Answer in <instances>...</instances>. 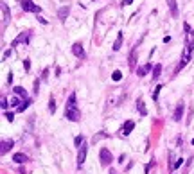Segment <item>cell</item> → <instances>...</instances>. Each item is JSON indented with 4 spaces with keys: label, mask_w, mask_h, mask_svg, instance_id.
<instances>
[{
    "label": "cell",
    "mask_w": 194,
    "mask_h": 174,
    "mask_svg": "<svg viewBox=\"0 0 194 174\" xmlns=\"http://www.w3.org/2000/svg\"><path fill=\"white\" fill-rule=\"evenodd\" d=\"M65 117H67L69 120H72V122H79L81 120V111L76 106V93H70V97H69V102H67V106H65Z\"/></svg>",
    "instance_id": "obj_1"
},
{
    "label": "cell",
    "mask_w": 194,
    "mask_h": 174,
    "mask_svg": "<svg viewBox=\"0 0 194 174\" xmlns=\"http://www.w3.org/2000/svg\"><path fill=\"white\" fill-rule=\"evenodd\" d=\"M20 4H22V9H24L25 13H40L41 7L36 6L32 0H20Z\"/></svg>",
    "instance_id": "obj_2"
},
{
    "label": "cell",
    "mask_w": 194,
    "mask_h": 174,
    "mask_svg": "<svg viewBox=\"0 0 194 174\" xmlns=\"http://www.w3.org/2000/svg\"><path fill=\"white\" fill-rule=\"evenodd\" d=\"M99 158H101V163H102L104 167H108V165L112 163V160H113V156H112V153H110V149H106V147H102V149H101Z\"/></svg>",
    "instance_id": "obj_3"
},
{
    "label": "cell",
    "mask_w": 194,
    "mask_h": 174,
    "mask_svg": "<svg viewBox=\"0 0 194 174\" xmlns=\"http://www.w3.org/2000/svg\"><path fill=\"white\" fill-rule=\"evenodd\" d=\"M86 151H88V145L83 144V145L79 147V153H77V167H79V169H81V165H83L84 160H86Z\"/></svg>",
    "instance_id": "obj_4"
},
{
    "label": "cell",
    "mask_w": 194,
    "mask_h": 174,
    "mask_svg": "<svg viewBox=\"0 0 194 174\" xmlns=\"http://www.w3.org/2000/svg\"><path fill=\"white\" fill-rule=\"evenodd\" d=\"M72 52H74V56H76V58H79V59H84V58H86V54H84V49H83V45H81L79 41L72 45Z\"/></svg>",
    "instance_id": "obj_5"
},
{
    "label": "cell",
    "mask_w": 194,
    "mask_h": 174,
    "mask_svg": "<svg viewBox=\"0 0 194 174\" xmlns=\"http://www.w3.org/2000/svg\"><path fill=\"white\" fill-rule=\"evenodd\" d=\"M183 110H185V104H183V101H182V102H178V106H176L175 115H172V120H175V122H180L182 117H183Z\"/></svg>",
    "instance_id": "obj_6"
},
{
    "label": "cell",
    "mask_w": 194,
    "mask_h": 174,
    "mask_svg": "<svg viewBox=\"0 0 194 174\" xmlns=\"http://www.w3.org/2000/svg\"><path fill=\"white\" fill-rule=\"evenodd\" d=\"M133 127H135V122H133V120H128V122L120 127V135H122V137H128L129 133L133 131Z\"/></svg>",
    "instance_id": "obj_7"
},
{
    "label": "cell",
    "mask_w": 194,
    "mask_h": 174,
    "mask_svg": "<svg viewBox=\"0 0 194 174\" xmlns=\"http://www.w3.org/2000/svg\"><path fill=\"white\" fill-rule=\"evenodd\" d=\"M167 4H169V9H171V14L172 16H178V6H176V0H167Z\"/></svg>",
    "instance_id": "obj_8"
},
{
    "label": "cell",
    "mask_w": 194,
    "mask_h": 174,
    "mask_svg": "<svg viewBox=\"0 0 194 174\" xmlns=\"http://www.w3.org/2000/svg\"><path fill=\"white\" fill-rule=\"evenodd\" d=\"M69 13H70V7H69V6H65V7H61V9L58 11V18H59V20H67Z\"/></svg>",
    "instance_id": "obj_9"
},
{
    "label": "cell",
    "mask_w": 194,
    "mask_h": 174,
    "mask_svg": "<svg viewBox=\"0 0 194 174\" xmlns=\"http://www.w3.org/2000/svg\"><path fill=\"white\" fill-rule=\"evenodd\" d=\"M137 110H138V113H140L142 117H146V115H147L146 104H144V101H142V99H138V101H137Z\"/></svg>",
    "instance_id": "obj_10"
},
{
    "label": "cell",
    "mask_w": 194,
    "mask_h": 174,
    "mask_svg": "<svg viewBox=\"0 0 194 174\" xmlns=\"http://www.w3.org/2000/svg\"><path fill=\"white\" fill-rule=\"evenodd\" d=\"M0 4H2V20H4V25H2V27H6L7 20H9V11H7V6H6V2H0Z\"/></svg>",
    "instance_id": "obj_11"
},
{
    "label": "cell",
    "mask_w": 194,
    "mask_h": 174,
    "mask_svg": "<svg viewBox=\"0 0 194 174\" xmlns=\"http://www.w3.org/2000/svg\"><path fill=\"white\" fill-rule=\"evenodd\" d=\"M13 92L16 93V97H24V99H27V92L24 90V86H14Z\"/></svg>",
    "instance_id": "obj_12"
},
{
    "label": "cell",
    "mask_w": 194,
    "mask_h": 174,
    "mask_svg": "<svg viewBox=\"0 0 194 174\" xmlns=\"http://www.w3.org/2000/svg\"><path fill=\"white\" fill-rule=\"evenodd\" d=\"M13 144H14L13 140H6V142H2V149H0V153H2V155H6L7 151L13 147Z\"/></svg>",
    "instance_id": "obj_13"
},
{
    "label": "cell",
    "mask_w": 194,
    "mask_h": 174,
    "mask_svg": "<svg viewBox=\"0 0 194 174\" xmlns=\"http://www.w3.org/2000/svg\"><path fill=\"white\" fill-rule=\"evenodd\" d=\"M151 67H153L151 63H147V65H144V67H140V68L137 70V75H146V74L151 70Z\"/></svg>",
    "instance_id": "obj_14"
},
{
    "label": "cell",
    "mask_w": 194,
    "mask_h": 174,
    "mask_svg": "<svg viewBox=\"0 0 194 174\" xmlns=\"http://www.w3.org/2000/svg\"><path fill=\"white\" fill-rule=\"evenodd\" d=\"M13 162H16V163H24V162H27V156H25L24 153H16V155L13 156Z\"/></svg>",
    "instance_id": "obj_15"
},
{
    "label": "cell",
    "mask_w": 194,
    "mask_h": 174,
    "mask_svg": "<svg viewBox=\"0 0 194 174\" xmlns=\"http://www.w3.org/2000/svg\"><path fill=\"white\" fill-rule=\"evenodd\" d=\"M135 65H137V49H133L131 54H129V67L135 68Z\"/></svg>",
    "instance_id": "obj_16"
},
{
    "label": "cell",
    "mask_w": 194,
    "mask_h": 174,
    "mask_svg": "<svg viewBox=\"0 0 194 174\" xmlns=\"http://www.w3.org/2000/svg\"><path fill=\"white\" fill-rule=\"evenodd\" d=\"M20 41H25V43H27V41H29V32H25V34L22 32V34H20L14 41H13V45H16V43H20Z\"/></svg>",
    "instance_id": "obj_17"
},
{
    "label": "cell",
    "mask_w": 194,
    "mask_h": 174,
    "mask_svg": "<svg viewBox=\"0 0 194 174\" xmlns=\"http://www.w3.org/2000/svg\"><path fill=\"white\" fill-rule=\"evenodd\" d=\"M122 36H124L122 32L117 34V40H115V43H113V50H119V49H120V45H122Z\"/></svg>",
    "instance_id": "obj_18"
},
{
    "label": "cell",
    "mask_w": 194,
    "mask_h": 174,
    "mask_svg": "<svg viewBox=\"0 0 194 174\" xmlns=\"http://www.w3.org/2000/svg\"><path fill=\"white\" fill-rule=\"evenodd\" d=\"M29 104H31V99H25V101H22V104L16 108V111H24V110H27V108H29Z\"/></svg>",
    "instance_id": "obj_19"
},
{
    "label": "cell",
    "mask_w": 194,
    "mask_h": 174,
    "mask_svg": "<svg viewBox=\"0 0 194 174\" xmlns=\"http://www.w3.org/2000/svg\"><path fill=\"white\" fill-rule=\"evenodd\" d=\"M160 72H162V65H155V68H153V79H158L160 77Z\"/></svg>",
    "instance_id": "obj_20"
},
{
    "label": "cell",
    "mask_w": 194,
    "mask_h": 174,
    "mask_svg": "<svg viewBox=\"0 0 194 174\" xmlns=\"http://www.w3.org/2000/svg\"><path fill=\"white\" fill-rule=\"evenodd\" d=\"M74 144H76V147H81V145L84 144V137H83V135L76 137V138H74Z\"/></svg>",
    "instance_id": "obj_21"
},
{
    "label": "cell",
    "mask_w": 194,
    "mask_h": 174,
    "mask_svg": "<svg viewBox=\"0 0 194 174\" xmlns=\"http://www.w3.org/2000/svg\"><path fill=\"white\" fill-rule=\"evenodd\" d=\"M112 79H113V81H120V79H122V72H120V70H115V72L112 74Z\"/></svg>",
    "instance_id": "obj_22"
},
{
    "label": "cell",
    "mask_w": 194,
    "mask_h": 174,
    "mask_svg": "<svg viewBox=\"0 0 194 174\" xmlns=\"http://www.w3.org/2000/svg\"><path fill=\"white\" fill-rule=\"evenodd\" d=\"M160 90H162V84H158L156 88L153 90V101H156V99H158V93H160Z\"/></svg>",
    "instance_id": "obj_23"
},
{
    "label": "cell",
    "mask_w": 194,
    "mask_h": 174,
    "mask_svg": "<svg viewBox=\"0 0 194 174\" xmlns=\"http://www.w3.org/2000/svg\"><path fill=\"white\" fill-rule=\"evenodd\" d=\"M49 111H50V113H54V111H56V102H54V99H50V101H49Z\"/></svg>",
    "instance_id": "obj_24"
},
{
    "label": "cell",
    "mask_w": 194,
    "mask_h": 174,
    "mask_svg": "<svg viewBox=\"0 0 194 174\" xmlns=\"http://www.w3.org/2000/svg\"><path fill=\"white\" fill-rule=\"evenodd\" d=\"M20 104H22V102L18 101V97H13V99H11V106H14V108H18Z\"/></svg>",
    "instance_id": "obj_25"
},
{
    "label": "cell",
    "mask_w": 194,
    "mask_h": 174,
    "mask_svg": "<svg viewBox=\"0 0 194 174\" xmlns=\"http://www.w3.org/2000/svg\"><path fill=\"white\" fill-rule=\"evenodd\" d=\"M182 162H183V160H182V158H178V160H176L175 163H172V169H178V167L182 165Z\"/></svg>",
    "instance_id": "obj_26"
},
{
    "label": "cell",
    "mask_w": 194,
    "mask_h": 174,
    "mask_svg": "<svg viewBox=\"0 0 194 174\" xmlns=\"http://www.w3.org/2000/svg\"><path fill=\"white\" fill-rule=\"evenodd\" d=\"M24 68L29 72V68H31V61H29V59H25V61H24Z\"/></svg>",
    "instance_id": "obj_27"
},
{
    "label": "cell",
    "mask_w": 194,
    "mask_h": 174,
    "mask_svg": "<svg viewBox=\"0 0 194 174\" xmlns=\"http://www.w3.org/2000/svg\"><path fill=\"white\" fill-rule=\"evenodd\" d=\"M6 119H7L9 122H13V113H9V111H6Z\"/></svg>",
    "instance_id": "obj_28"
},
{
    "label": "cell",
    "mask_w": 194,
    "mask_h": 174,
    "mask_svg": "<svg viewBox=\"0 0 194 174\" xmlns=\"http://www.w3.org/2000/svg\"><path fill=\"white\" fill-rule=\"evenodd\" d=\"M11 83H13V74L9 72V74H7V84H11Z\"/></svg>",
    "instance_id": "obj_29"
},
{
    "label": "cell",
    "mask_w": 194,
    "mask_h": 174,
    "mask_svg": "<svg viewBox=\"0 0 194 174\" xmlns=\"http://www.w3.org/2000/svg\"><path fill=\"white\" fill-rule=\"evenodd\" d=\"M131 2H133V0H122V6H129Z\"/></svg>",
    "instance_id": "obj_30"
},
{
    "label": "cell",
    "mask_w": 194,
    "mask_h": 174,
    "mask_svg": "<svg viewBox=\"0 0 194 174\" xmlns=\"http://www.w3.org/2000/svg\"><path fill=\"white\" fill-rule=\"evenodd\" d=\"M2 108H4V110L7 108V101H6V99H2Z\"/></svg>",
    "instance_id": "obj_31"
},
{
    "label": "cell",
    "mask_w": 194,
    "mask_h": 174,
    "mask_svg": "<svg viewBox=\"0 0 194 174\" xmlns=\"http://www.w3.org/2000/svg\"><path fill=\"white\" fill-rule=\"evenodd\" d=\"M110 174H115V170H110Z\"/></svg>",
    "instance_id": "obj_32"
},
{
    "label": "cell",
    "mask_w": 194,
    "mask_h": 174,
    "mask_svg": "<svg viewBox=\"0 0 194 174\" xmlns=\"http://www.w3.org/2000/svg\"><path fill=\"white\" fill-rule=\"evenodd\" d=\"M192 145H194V138H192Z\"/></svg>",
    "instance_id": "obj_33"
}]
</instances>
